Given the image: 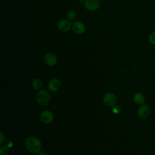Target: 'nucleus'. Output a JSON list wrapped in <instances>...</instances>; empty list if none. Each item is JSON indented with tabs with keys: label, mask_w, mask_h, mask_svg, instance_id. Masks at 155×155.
<instances>
[{
	"label": "nucleus",
	"mask_w": 155,
	"mask_h": 155,
	"mask_svg": "<svg viewBox=\"0 0 155 155\" xmlns=\"http://www.w3.org/2000/svg\"><path fill=\"white\" fill-rule=\"evenodd\" d=\"M25 146L31 153H38L42 148V143L36 137L30 136L25 139Z\"/></svg>",
	"instance_id": "obj_1"
},
{
	"label": "nucleus",
	"mask_w": 155,
	"mask_h": 155,
	"mask_svg": "<svg viewBox=\"0 0 155 155\" xmlns=\"http://www.w3.org/2000/svg\"><path fill=\"white\" fill-rule=\"evenodd\" d=\"M37 102L42 106L47 105L50 101V95L48 91L45 90H39L36 96Z\"/></svg>",
	"instance_id": "obj_2"
},
{
	"label": "nucleus",
	"mask_w": 155,
	"mask_h": 155,
	"mask_svg": "<svg viewBox=\"0 0 155 155\" xmlns=\"http://www.w3.org/2000/svg\"><path fill=\"white\" fill-rule=\"evenodd\" d=\"M103 101L106 105L108 107H113L117 104V98L114 93H108L104 96Z\"/></svg>",
	"instance_id": "obj_3"
},
{
	"label": "nucleus",
	"mask_w": 155,
	"mask_h": 155,
	"mask_svg": "<svg viewBox=\"0 0 155 155\" xmlns=\"http://www.w3.org/2000/svg\"><path fill=\"white\" fill-rule=\"evenodd\" d=\"M84 6L88 11L94 12L97 10L100 7L99 0H85Z\"/></svg>",
	"instance_id": "obj_4"
},
{
	"label": "nucleus",
	"mask_w": 155,
	"mask_h": 155,
	"mask_svg": "<svg viewBox=\"0 0 155 155\" xmlns=\"http://www.w3.org/2000/svg\"><path fill=\"white\" fill-rule=\"evenodd\" d=\"M151 113V109L146 104L141 105L137 110V115L141 119L147 118Z\"/></svg>",
	"instance_id": "obj_5"
},
{
	"label": "nucleus",
	"mask_w": 155,
	"mask_h": 155,
	"mask_svg": "<svg viewBox=\"0 0 155 155\" xmlns=\"http://www.w3.org/2000/svg\"><path fill=\"white\" fill-rule=\"evenodd\" d=\"M71 27V24L68 19H61L57 24V28L61 32L68 31Z\"/></svg>",
	"instance_id": "obj_6"
},
{
	"label": "nucleus",
	"mask_w": 155,
	"mask_h": 155,
	"mask_svg": "<svg viewBox=\"0 0 155 155\" xmlns=\"http://www.w3.org/2000/svg\"><path fill=\"white\" fill-rule=\"evenodd\" d=\"M53 114L48 110H45L41 114V120L45 124H49L53 120Z\"/></svg>",
	"instance_id": "obj_7"
},
{
	"label": "nucleus",
	"mask_w": 155,
	"mask_h": 155,
	"mask_svg": "<svg viewBox=\"0 0 155 155\" xmlns=\"http://www.w3.org/2000/svg\"><path fill=\"white\" fill-rule=\"evenodd\" d=\"M71 28L74 33L78 35H82L85 31V25L81 21H76L72 24Z\"/></svg>",
	"instance_id": "obj_8"
},
{
	"label": "nucleus",
	"mask_w": 155,
	"mask_h": 155,
	"mask_svg": "<svg viewBox=\"0 0 155 155\" xmlns=\"http://www.w3.org/2000/svg\"><path fill=\"white\" fill-rule=\"evenodd\" d=\"M44 61L48 66H54L57 63V57L52 53H47L44 56Z\"/></svg>",
	"instance_id": "obj_9"
},
{
	"label": "nucleus",
	"mask_w": 155,
	"mask_h": 155,
	"mask_svg": "<svg viewBox=\"0 0 155 155\" xmlns=\"http://www.w3.org/2000/svg\"><path fill=\"white\" fill-rule=\"evenodd\" d=\"M61 87V82L58 79L53 78L50 81L48 84V88L52 92L57 91Z\"/></svg>",
	"instance_id": "obj_10"
},
{
	"label": "nucleus",
	"mask_w": 155,
	"mask_h": 155,
	"mask_svg": "<svg viewBox=\"0 0 155 155\" xmlns=\"http://www.w3.org/2000/svg\"><path fill=\"white\" fill-rule=\"evenodd\" d=\"M133 100L135 103L139 105H142L145 101L144 95L141 93H136L133 96Z\"/></svg>",
	"instance_id": "obj_11"
},
{
	"label": "nucleus",
	"mask_w": 155,
	"mask_h": 155,
	"mask_svg": "<svg viewBox=\"0 0 155 155\" xmlns=\"http://www.w3.org/2000/svg\"><path fill=\"white\" fill-rule=\"evenodd\" d=\"M42 86V82L40 79L36 78V79H35L33 81V82H32V87L35 90H38L41 88Z\"/></svg>",
	"instance_id": "obj_12"
},
{
	"label": "nucleus",
	"mask_w": 155,
	"mask_h": 155,
	"mask_svg": "<svg viewBox=\"0 0 155 155\" xmlns=\"http://www.w3.org/2000/svg\"><path fill=\"white\" fill-rule=\"evenodd\" d=\"M76 18V13L74 10H70L67 13V19L70 21H73Z\"/></svg>",
	"instance_id": "obj_13"
},
{
	"label": "nucleus",
	"mask_w": 155,
	"mask_h": 155,
	"mask_svg": "<svg viewBox=\"0 0 155 155\" xmlns=\"http://www.w3.org/2000/svg\"><path fill=\"white\" fill-rule=\"evenodd\" d=\"M0 155H9L8 148L5 146H1Z\"/></svg>",
	"instance_id": "obj_14"
},
{
	"label": "nucleus",
	"mask_w": 155,
	"mask_h": 155,
	"mask_svg": "<svg viewBox=\"0 0 155 155\" xmlns=\"http://www.w3.org/2000/svg\"><path fill=\"white\" fill-rule=\"evenodd\" d=\"M148 39H149L150 42L152 45H155V31H153V32H152L150 34L149 37H148Z\"/></svg>",
	"instance_id": "obj_15"
},
{
	"label": "nucleus",
	"mask_w": 155,
	"mask_h": 155,
	"mask_svg": "<svg viewBox=\"0 0 155 155\" xmlns=\"http://www.w3.org/2000/svg\"><path fill=\"white\" fill-rule=\"evenodd\" d=\"M120 111H121V109H120V107L118 106V105H115L113 107V108H112V111H113V113L114 114H119V113L120 112Z\"/></svg>",
	"instance_id": "obj_16"
},
{
	"label": "nucleus",
	"mask_w": 155,
	"mask_h": 155,
	"mask_svg": "<svg viewBox=\"0 0 155 155\" xmlns=\"http://www.w3.org/2000/svg\"><path fill=\"white\" fill-rule=\"evenodd\" d=\"M0 134H1V137H1L0 144L2 145V144L4 143V140H5V136H4V134H3V133H2V131L0 132Z\"/></svg>",
	"instance_id": "obj_17"
},
{
	"label": "nucleus",
	"mask_w": 155,
	"mask_h": 155,
	"mask_svg": "<svg viewBox=\"0 0 155 155\" xmlns=\"http://www.w3.org/2000/svg\"><path fill=\"white\" fill-rule=\"evenodd\" d=\"M38 155H46L45 153L44 152V151H39L38 153Z\"/></svg>",
	"instance_id": "obj_18"
},
{
	"label": "nucleus",
	"mask_w": 155,
	"mask_h": 155,
	"mask_svg": "<svg viewBox=\"0 0 155 155\" xmlns=\"http://www.w3.org/2000/svg\"><path fill=\"white\" fill-rule=\"evenodd\" d=\"M78 1H79V2H83V1H84L85 0H78Z\"/></svg>",
	"instance_id": "obj_19"
}]
</instances>
